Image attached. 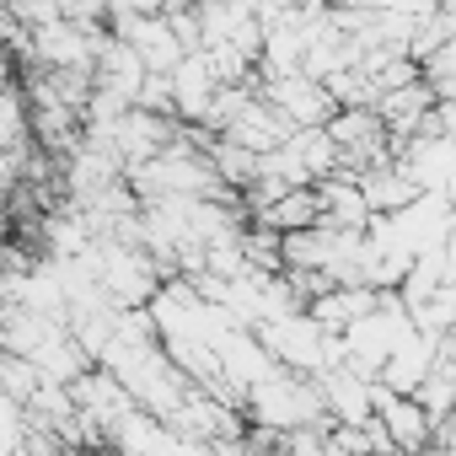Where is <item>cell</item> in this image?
Returning a JSON list of instances; mask_svg holds the SVG:
<instances>
[{"instance_id": "cell-3", "label": "cell", "mask_w": 456, "mask_h": 456, "mask_svg": "<svg viewBox=\"0 0 456 456\" xmlns=\"http://www.w3.org/2000/svg\"><path fill=\"white\" fill-rule=\"evenodd\" d=\"M360 183H365V199H370V209H376V215H397V209H408V204L424 193V183H419L403 161L370 167V172H360Z\"/></svg>"}, {"instance_id": "cell-2", "label": "cell", "mask_w": 456, "mask_h": 456, "mask_svg": "<svg viewBox=\"0 0 456 456\" xmlns=\"http://www.w3.org/2000/svg\"><path fill=\"white\" fill-rule=\"evenodd\" d=\"M435 102H440V92H435L429 76L403 81V86H392V92L376 97V108H381V118H387V129H392L397 145L413 140V134H435Z\"/></svg>"}, {"instance_id": "cell-4", "label": "cell", "mask_w": 456, "mask_h": 456, "mask_svg": "<svg viewBox=\"0 0 456 456\" xmlns=\"http://www.w3.org/2000/svg\"><path fill=\"white\" fill-rule=\"evenodd\" d=\"M258 225H274V232L285 237V232H301V225H317L322 220V193L317 188H290V193H280L264 215H253Z\"/></svg>"}, {"instance_id": "cell-1", "label": "cell", "mask_w": 456, "mask_h": 456, "mask_svg": "<svg viewBox=\"0 0 456 456\" xmlns=\"http://www.w3.org/2000/svg\"><path fill=\"white\" fill-rule=\"evenodd\" d=\"M264 97L296 124V129H306V124H328L333 113H338V97H333V86L322 81V76H312V70H290V76H264Z\"/></svg>"}]
</instances>
